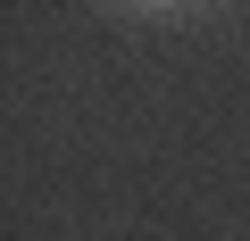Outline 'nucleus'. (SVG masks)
Wrapping results in <instances>:
<instances>
[{
  "instance_id": "nucleus-1",
  "label": "nucleus",
  "mask_w": 250,
  "mask_h": 241,
  "mask_svg": "<svg viewBox=\"0 0 250 241\" xmlns=\"http://www.w3.org/2000/svg\"><path fill=\"white\" fill-rule=\"evenodd\" d=\"M150 9H167V0H150Z\"/></svg>"
}]
</instances>
